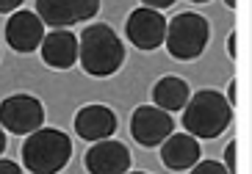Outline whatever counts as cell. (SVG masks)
Instances as JSON below:
<instances>
[{
    "mask_svg": "<svg viewBox=\"0 0 252 174\" xmlns=\"http://www.w3.org/2000/svg\"><path fill=\"white\" fill-rule=\"evenodd\" d=\"M75 133L83 138V141H103V138H111L117 133V114H114L108 105H83L78 114H75Z\"/></svg>",
    "mask_w": 252,
    "mask_h": 174,
    "instance_id": "30bf717a",
    "label": "cell"
},
{
    "mask_svg": "<svg viewBox=\"0 0 252 174\" xmlns=\"http://www.w3.org/2000/svg\"><path fill=\"white\" fill-rule=\"evenodd\" d=\"M125 174H147V172H125Z\"/></svg>",
    "mask_w": 252,
    "mask_h": 174,
    "instance_id": "d4e9b609",
    "label": "cell"
},
{
    "mask_svg": "<svg viewBox=\"0 0 252 174\" xmlns=\"http://www.w3.org/2000/svg\"><path fill=\"white\" fill-rule=\"evenodd\" d=\"M36 17L50 28H67L78 22L72 0H36Z\"/></svg>",
    "mask_w": 252,
    "mask_h": 174,
    "instance_id": "5bb4252c",
    "label": "cell"
},
{
    "mask_svg": "<svg viewBox=\"0 0 252 174\" xmlns=\"http://www.w3.org/2000/svg\"><path fill=\"white\" fill-rule=\"evenodd\" d=\"M191 174H230V172L216 160H197L191 166Z\"/></svg>",
    "mask_w": 252,
    "mask_h": 174,
    "instance_id": "2e32d148",
    "label": "cell"
},
{
    "mask_svg": "<svg viewBox=\"0 0 252 174\" xmlns=\"http://www.w3.org/2000/svg\"><path fill=\"white\" fill-rule=\"evenodd\" d=\"M39 53H42V61L47 66H53V69H69L78 61V39L69 30L56 28L42 39Z\"/></svg>",
    "mask_w": 252,
    "mask_h": 174,
    "instance_id": "7c38bea8",
    "label": "cell"
},
{
    "mask_svg": "<svg viewBox=\"0 0 252 174\" xmlns=\"http://www.w3.org/2000/svg\"><path fill=\"white\" fill-rule=\"evenodd\" d=\"M72 6H75V20L86 22L100 11V0H72Z\"/></svg>",
    "mask_w": 252,
    "mask_h": 174,
    "instance_id": "9a60e30c",
    "label": "cell"
},
{
    "mask_svg": "<svg viewBox=\"0 0 252 174\" xmlns=\"http://www.w3.org/2000/svg\"><path fill=\"white\" fill-rule=\"evenodd\" d=\"M78 61L92 78H108L125 64V44L119 42L111 25H89L78 39Z\"/></svg>",
    "mask_w": 252,
    "mask_h": 174,
    "instance_id": "6da1fadb",
    "label": "cell"
},
{
    "mask_svg": "<svg viewBox=\"0 0 252 174\" xmlns=\"http://www.w3.org/2000/svg\"><path fill=\"white\" fill-rule=\"evenodd\" d=\"M23 6V0H0V14H14Z\"/></svg>",
    "mask_w": 252,
    "mask_h": 174,
    "instance_id": "d6986e66",
    "label": "cell"
},
{
    "mask_svg": "<svg viewBox=\"0 0 252 174\" xmlns=\"http://www.w3.org/2000/svg\"><path fill=\"white\" fill-rule=\"evenodd\" d=\"M125 36L139 50H156L163 44V36H166V20L156 8L139 6L136 11H130L125 22Z\"/></svg>",
    "mask_w": 252,
    "mask_h": 174,
    "instance_id": "8992f818",
    "label": "cell"
},
{
    "mask_svg": "<svg viewBox=\"0 0 252 174\" xmlns=\"http://www.w3.org/2000/svg\"><path fill=\"white\" fill-rule=\"evenodd\" d=\"M200 141L189 133H169L161 144V160L172 172H186L200 160Z\"/></svg>",
    "mask_w": 252,
    "mask_h": 174,
    "instance_id": "8fae6325",
    "label": "cell"
},
{
    "mask_svg": "<svg viewBox=\"0 0 252 174\" xmlns=\"http://www.w3.org/2000/svg\"><path fill=\"white\" fill-rule=\"evenodd\" d=\"M0 174H23V169L17 166L14 160H3L0 158Z\"/></svg>",
    "mask_w": 252,
    "mask_h": 174,
    "instance_id": "ffe728a7",
    "label": "cell"
},
{
    "mask_svg": "<svg viewBox=\"0 0 252 174\" xmlns=\"http://www.w3.org/2000/svg\"><path fill=\"white\" fill-rule=\"evenodd\" d=\"M3 149H6V133H3V127H0V155H3Z\"/></svg>",
    "mask_w": 252,
    "mask_h": 174,
    "instance_id": "603a6c76",
    "label": "cell"
},
{
    "mask_svg": "<svg viewBox=\"0 0 252 174\" xmlns=\"http://www.w3.org/2000/svg\"><path fill=\"white\" fill-rule=\"evenodd\" d=\"M230 119H233V105L227 102V97L202 88L186 102L183 130L194 138H219L230 127Z\"/></svg>",
    "mask_w": 252,
    "mask_h": 174,
    "instance_id": "7a4b0ae2",
    "label": "cell"
},
{
    "mask_svg": "<svg viewBox=\"0 0 252 174\" xmlns=\"http://www.w3.org/2000/svg\"><path fill=\"white\" fill-rule=\"evenodd\" d=\"M227 3V8H236V0H224Z\"/></svg>",
    "mask_w": 252,
    "mask_h": 174,
    "instance_id": "cb8c5ba5",
    "label": "cell"
},
{
    "mask_svg": "<svg viewBox=\"0 0 252 174\" xmlns=\"http://www.w3.org/2000/svg\"><path fill=\"white\" fill-rule=\"evenodd\" d=\"M45 39V22L36 17V11L17 8L6 22V42L14 53H33Z\"/></svg>",
    "mask_w": 252,
    "mask_h": 174,
    "instance_id": "9c48e42d",
    "label": "cell"
},
{
    "mask_svg": "<svg viewBox=\"0 0 252 174\" xmlns=\"http://www.w3.org/2000/svg\"><path fill=\"white\" fill-rule=\"evenodd\" d=\"M189 97H191V88L178 75H166L153 86V102L161 111H183Z\"/></svg>",
    "mask_w": 252,
    "mask_h": 174,
    "instance_id": "4fadbf2b",
    "label": "cell"
},
{
    "mask_svg": "<svg viewBox=\"0 0 252 174\" xmlns=\"http://www.w3.org/2000/svg\"><path fill=\"white\" fill-rule=\"evenodd\" d=\"M208 42H211V25L202 14L197 11H183L175 20L166 22V53L178 61H194L205 53Z\"/></svg>",
    "mask_w": 252,
    "mask_h": 174,
    "instance_id": "277c9868",
    "label": "cell"
},
{
    "mask_svg": "<svg viewBox=\"0 0 252 174\" xmlns=\"http://www.w3.org/2000/svg\"><path fill=\"white\" fill-rule=\"evenodd\" d=\"M83 166L89 174H125L130 169V149L114 138L94 141L83 158Z\"/></svg>",
    "mask_w": 252,
    "mask_h": 174,
    "instance_id": "ba28073f",
    "label": "cell"
},
{
    "mask_svg": "<svg viewBox=\"0 0 252 174\" xmlns=\"http://www.w3.org/2000/svg\"><path fill=\"white\" fill-rule=\"evenodd\" d=\"M194 3H208V0H194Z\"/></svg>",
    "mask_w": 252,
    "mask_h": 174,
    "instance_id": "484cf974",
    "label": "cell"
},
{
    "mask_svg": "<svg viewBox=\"0 0 252 174\" xmlns=\"http://www.w3.org/2000/svg\"><path fill=\"white\" fill-rule=\"evenodd\" d=\"M175 0H141V6L144 8H156V11H163V8H169Z\"/></svg>",
    "mask_w": 252,
    "mask_h": 174,
    "instance_id": "ac0fdd59",
    "label": "cell"
},
{
    "mask_svg": "<svg viewBox=\"0 0 252 174\" xmlns=\"http://www.w3.org/2000/svg\"><path fill=\"white\" fill-rule=\"evenodd\" d=\"M224 169H227L230 174H236V141H230L227 146H224Z\"/></svg>",
    "mask_w": 252,
    "mask_h": 174,
    "instance_id": "e0dca14e",
    "label": "cell"
},
{
    "mask_svg": "<svg viewBox=\"0 0 252 174\" xmlns=\"http://www.w3.org/2000/svg\"><path fill=\"white\" fill-rule=\"evenodd\" d=\"M230 105H236V80H230Z\"/></svg>",
    "mask_w": 252,
    "mask_h": 174,
    "instance_id": "7402d4cb",
    "label": "cell"
},
{
    "mask_svg": "<svg viewBox=\"0 0 252 174\" xmlns=\"http://www.w3.org/2000/svg\"><path fill=\"white\" fill-rule=\"evenodd\" d=\"M72 141L56 127H39L23 141V166L31 174H59L69 163Z\"/></svg>",
    "mask_w": 252,
    "mask_h": 174,
    "instance_id": "3957f363",
    "label": "cell"
},
{
    "mask_svg": "<svg viewBox=\"0 0 252 174\" xmlns=\"http://www.w3.org/2000/svg\"><path fill=\"white\" fill-rule=\"evenodd\" d=\"M172 130H175L172 114L161 111L158 105H139L130 116V133L141 146H161Z\"/></svg>",
    "mask_w": 252,
    "mask_h": 174,
    "instance_id": "52a82bcc",
    "label": "cell"
},
{
    "mask_svg": "<svg viewBox=\"0 0 252 174\" xmlns=\"http://www.w3.org/2000/svg\"><path fill=\"white\" fill-rule=\"evenodd\" d=\"M45 124V105L31 94H11L0 102V127L17 136H28Z\"/></svg>",
    "mask_w": 252,
    "mask_h": 174,
    "instance_id": "5b68a950",
    "label": "cell"
},
{
    "mask_svg": "<svg viewBox=\"0 0 252 174\" xmlns=\"http://www.w3.org/2000/svg\"><path fill=\"white\" fill-rule=\"evenodd\" d=\"M227 53H230V58H236V33H230V39H227Z\"/></svg>",
    "mask_w": 252,
    "mask_h": 174,
    "instance_id": "44dd1931",
    "label": "cell"
}]
</instances>
